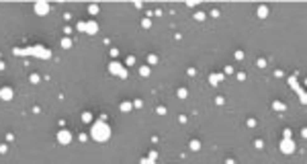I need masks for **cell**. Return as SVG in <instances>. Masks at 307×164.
Here are the masks:
<instances>
[{
    "label": "cell",
    "instance_id": "obj_4",
    "mask_svg": "<svg viewBox=\"0 0 307 164\" xmlns=\"http://www.w3.org/2000/svg\"><path fill=\"white\" fill-rule=\"evenodd\" d=\"M0 96H2L4 101H10V96H12V90H10V88H2V90H0Z\"/></svg>",
    "mask_w": 307,
    "mask_h": 164
},
{
    "label": "cell",
    "instance_id": "obj_2",
    "mask_svg": "<svg viewBox=\"0 0 307 164\" xmlns=\"http://www.w3.org/2000/svg\"><path fill=\"white\" fill-rule=\"evenodd\" d=\"M289 135H291V134H289V129H285V139H283V144H281V146H283L281 150H283L285 154H291L293 150H295V144L289 139Z\"/></svg>",
    "mask_w": 307,
    "mask_h": 164
},
{
    "label": "cell",
    "instance_id": "obj_3",
    "mask_svg": "<svg viewBox=\"0 0 307 164\" xmlns=\"http://www.w3.org/2000/svg\"><path fill=\"white\" fill-rule=\"evenodd\" d=\"M70 139H72V138H70V131H66V129L59 131V142H62V144H68Z\"/></svg>",
    "mask_w": 307,
    "mask_h": 164
},
{
    "label": "cell",
    "instance_id": "obj_1",
    "mask_svg": "<svg viewBox=\"0 0 307 164\" xmlns=\"http://www.w3.org/2000/svg\"><path fill=\"white\" fill-rule=\"evenodd\" d=\"M90 135H92L94 139H98V142H105V139H109L111 131H109V127L102 123V121H96V123L92 125V131H90Z\"/></svg>",
    "mask_w": 307,
    "mask_h": 164
}]
</instances>
